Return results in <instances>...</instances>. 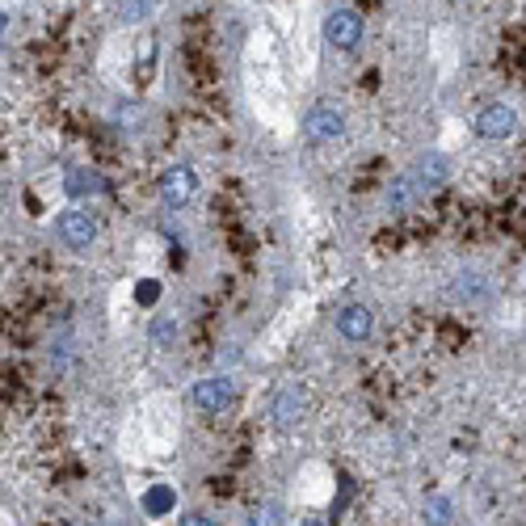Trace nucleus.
Here are the masks:
<instances>
[{"mask_svg": "<svg viewBox=\"0 0 526 526\" xmlns=\"http://www.w3.org/2000/svg\"><path fill=\"white\" fill-rule=\"evenodd\" d=\"M303 135L312 139V144H337L341 135H346V110L333 106V101H316L303 118Z\"/></svg>", "mask_w": 526, "mask_h": 526, "instance_id": "1", "label": "nucleus"}, {"mask_svg": "<svg viewBox=\"0 0 526 526\" xmlns=\"http://www.w3.org/2000/svg\"><path fill=\"white\" fill-rule=\"evenodd\" d=\"M362 34H367V26H362V17L354 9H346V5L333 9L325 17V43L333 51H358L362 47Z\"/></svg>", "mask_w": 526, "mask_h": 526, "instance_id": "2", "label": "nucleus"}, {"mask_svg": "<svg viewBox=\"0 0 526 526\" xmlns=\"http://www.w3.org/2000/svg\"><path fill=\"white\" fill-rule=\"evenodd\" d=\"M447 177H451V160L442 156V152H426V156H417V165L409 169V181H413L417 198L438 194L442 186H447Z\"/></svg>", "mask_w": 526, "mask_h": 526, "instance_id": "3", "label": "nucleus"}, {"mask_svg": "<svg viewBox=\"0 0 526 526\" xmlns=\"http://www.w3.org/2000/svg\"><path fill=\"white\" fill-rule=\"evenodd\" d=\"M518 131V114L514 106H505V101H489V106H480L476 110V135L480 139H510Z\"/></svg>", "mask_w": 526, "mask_h": 526, "instance_id": "4", "label": "nucleus"}, {"mask_svg": "<svg viewBox=\"0 0 526 526\" xmlns=\"http://www.w3.org/2000/svg\"><path fill=\"white\" fill-rule=\"evenodd\" d=\"M190 400H194V409H202V413H219V409H228V404L236 400V383L228 375H207V379L194 383Z\"/></svg>", "mask_w": 526, "mask_h": 526, "instance_id": "5", "label": "nucleus"}, {"mask_svg": "<svg viewBox=\"0 0 526 526\" xmlns=\"http://www.w3.org/2000/svg\"><path fill=\"white\" fill-rule=\"evenodd\" d=\"M59 240H64L68 249H76V253H85L93 240H97V219L89 215V211H80V207H72V211H64L59 215Z\"/></svg>", "mask_w": 526, "mask_h": 526, "instance_id": "6", "label": "nucleus"}, {"mask_svg": "<svg viewBox=\"0 0 526 526\" xmlns=\"http://www.w3.org/2000/svg\"><path fill=\"white\" fill-rule=\"evenodd\" d=\"M447 295L459 299V303H489L497 295V282L484 270H459V274H451Z\"/></svg>", "mask_w": 526, "mask_h": 526, "instance_id": "7", "label": "nucleus"}, {"mask_svg": "<svg viewBox=\"0 0 526 526\" xmlns=\"http://www.w3.org/2000/svg\"><path fill=\"white\" fill-rule=\"evenodd\" d=\"M198 194V173L190 165H173L165 177H160V198L169 207H186V202Z\"/></svg>", "mask_w": 526, "mask_h": 526, "instance_id": "8", "label": "nucleus"}, {"mask_svg": "<svg viewBox=\"0 0 526 526\" xmlns=\"http://www.w3.org/2000/svg\"><path fill=\"white\" fill-rule=\"evenodd\" d=\"M371 329H375V316L367 303H346V308L337 312V333L346 337L350 346H362V341L371 337Z\"/></svg>", "mask_w": 526, "mask_h": 526, "instance_id": "9", "label": "nucleus"}, {"mask_svg": "<svg viewBox=\"0 0 526 526\" xmlns=\"http://www.w3.org/2000/svg\"><path fill=\"white\" fill-rule=\"evenodd\" d=\"M274 426L278 430H291L303 421V413H308V396H303V388H287V392H278L274 396Z\"/></svg>", "mask_w": 526, "mask_h": 526, "instance_id": "10", "label": "nucleus"}, {"mask_svg": "<svg viewBox=\"0 0 526 526\" xmlns=\"http://www.w3.org/2000/svg\"><path fill=\"white\" fill-rule=\"evenodd\" d=\"M64 190H68L72 198H93V194L106 190V181H101L93 169H72L68 181H64Z\"/></svg>", "mask_w": 526, "mask_h": 526, "instance_id": "11", "label": "nucleus"}, {"mask_svg": "<svg viewBox=\"0 0 526 526\" xmlns=\"http://www.w3.org/2000/svg\"><path fill=\"white\" fill-rule=\"evenodd\" d=\"M455 514L451 497H426V505H421V526H447Z\"/></svg>", "mask_w": 526, "mask_h": 526, "instance_id": "12", "label": "nucleus"}, {"mask_svg": "<svg viewBox=\"0 0 526 526\" xmlns=\"http://www.w3.org/2000/svg\"><path fill=\"white\" fill-rule=\"evenodd\" d=\"M413 202H417V190H413L409 173H404V177H396L392 186H388V207H392V211H409Z\"/></svg>", "mask_w": 526, "mask_h": 526, "instance_id": "13", "label": "nucleus"}, {"mask_svg": "<svg viewBox=\"0 0 526 526\" xmlns=\"http://www.w3.org/2000/svg\"><path fill=\"white\" fill-rule=\"evenodd\" d=\"M152 13H156L152 0H131V5H118V22H144Z\"/></svg>", "mask_w": 526, "mask_h": 526, "instance_id": "14", "label": "nucleus"}, {"mask_svg": "<svg viewBox=\"0 0 526 526\" xmlns=\"http://www.w3.org/2000/svg\"><path fill=\"white\" fill-rule=\"evenodd\" d=\"M173 505V489H152L148 497H144V510L152 514V518H160Z\"/></svg>", "mask_w": 526, "mask_h": 526, "instance_id": "15", "label": "nucleus"}, {"mask_svg": "<svg viewBox=\"0 0 526 526\" xmlns=\"http://www.w3.org/2000/svg\"><path fill=\"white\" fill-rule=\"evenodd\" d=\"M249 526H282V510H278V505L270 501V505H261V510L253 514V522Z\"/></svg>", "mask_w": 526, "mask_h": 526, "instance_id": "16", "label": "nucleus"}, {"mask_svg": "<svg viewBox=\"0 0 526 526\" xmlns=\"http://www.w3.org/2000/svg\"><path fill=\"white\" fill-rule=\"evenodd\" d=\"M173 320H156V325H152V341H156V346H173Z\"/></svg>", "mask_w": 526, "mask_h": 526, "instance_id": "17", "label": "nucleus"}, {"mask_svg": "<svg viewBox=\"0 0 526 526\" xmlns=\"http://www.w3.org/2000/svg\"><path fill=\"white\" fill-rule=\"evenodd\" d=\"M181 526H219V522L207 518V514H186V518H181Z\"/></svg>", "mask_w": 526, "mask_h": 526, "instance_id": "18", "label": "nucleus"}, {"mask_svg": "<svg viewBox=\"0 0 526 526\" xmlns=\"http://www.w3.org/2000/svg\"><path fill=\"white\" fill-rule=\"evenodd\" d=\"M80 526H85V522H80Z\"/></svg>", "mask_w": 526, "mask_h": 526, "instance_id": "19", "label": "nucleus"}]
</instances>
